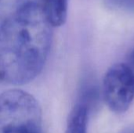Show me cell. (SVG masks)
Segmentation results:
<instances>
[{"mask_svg": "<svg viewBox=\"0 0 134 133\" xmlns=\"http://www.w3.org/2000/svg\"><path fill=\"white\" fill-rule=\"evenodd\" d=\"M104 101L117 114L126 112L134 99V74L126 63H115L106 72L102 86Z\"/></svg>", "mask_w": 134, "mask_h": 133, "instance_id": "3957f363", "label": "cell"}, {"mask_svg": "<svg viewBox=\"0 0 134 133\" xmlns=\"http://www.w3.org/2000/svg\"><path fill=\"white\" fill-rule=\"evenodd\" d=\"M88 118L89 107L79 102L69 114L65 133H87Z\"/></svg>", "mask_w": 134, "mask_h": 133, "instance_id": "5b68a950", "label": "cell"}, {"mask_svg": "<svg viewBox=\"0 0 134 133\" xmlns=\"http://www.w3.org/2000/svg\"><path fill=\"white\" fill-rule=\"evenodd\" d=\"M1 1H2V0H0V2H1Z\"/></svg>", "mask_w": 134, "mask_h": 133, "instance_id": "ba28073f", "label": "cell"}, {"mask_svg": "<svg viewBox=\"0 0 134 133\" xmlns=\"http://www.w3.org/2000/svg\"><path fill=\"white\" fill-rule=\"evenodd\" d=\"M53 26L40 4L27 1L0 26V81L27 84L42 71L52 45Z\"/></svg>", "mask_w": 134, "mask_h": 133, "instance_id": "6da1fadb", "label": "cell"}, {"mask_svg": "<svg viewBox=\"0 0 134 133\" xmlns=\"http://www.w3.org/2000/svg\"><path fill=\"white\" fill-rule=\"evenodd\" d=\"M108 2L118 8L134 11V0H109Z\"/></svg>", "mask_w": 134, "mask_h": 133, "instance_id": "8992f818", "label": "cell"}, {"mask_svg": "<svg viewBox=\"0 0 134 133\" xmlns=\"http://www.w3.org/2000/svg\"><path fill=\"white\" fill-rule=\"evenodd\" d=\"M0 133H43L36 99L20 89L0 94Z\"/></svg>", "mask_w": 134, "mask_h": 133, "instance_id": "7a4b0ae2", "label": "cell"}, {"mask_svg": "<svg viewBox=\"0 0 134 133\" xmlns=\"http://www.w3.org/2000/svg\"><path fill=\"white\" fill-rule=\"evenodd\" d=\"M69 0H42V9L53 27H60L67 20Z\"/></svg>", "mask_w": 134, "mask_h": 133, "instance_id": "277c9868", "label": "cell"}, {"mask_svg": "<svg viewBox=\"0 0 134 133\" xmlns=\"http://www.w3.org/2000/svg\"><path fill=\"white\" fill-rule=\"evenodd\" d=\"M128 65L130 67V69L132 70V71H133V73L134 74V49L132 50V52L130 53V54L129 56Z\"/></svg>", "mask_w": 134, "mask_h": 133, "instance_id": "52a82bcc", "label": "cell"}]
</instances>
